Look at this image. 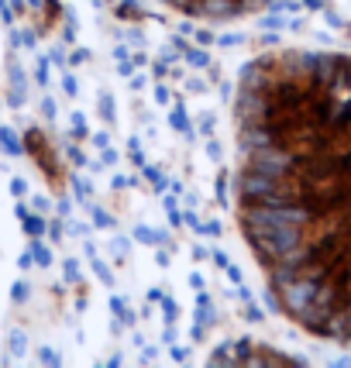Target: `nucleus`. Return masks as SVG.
I'll list each match as a JSON object with an SVG mask.
<instances>
[{
  "label": "nucleus",
  "instance_id": "nucleus-2",
  "mask_svg": "<svg viewBox=\"0 0 351 368\" xmlns=\"http://www.w3.org/2000/svg\"><path fill=\"white\" fill-rule=\"evenodd\" d=\"M166 7H173L186 18H203V21H238L258 14L265 7H273L275 0H158Z\"/></svg>",
  "mask_w": 351,
  "mask_h": 368
},
{
  "label": "nucleus",
  "instance_id": "nucleus-1",
  "mask_svg": "<svg viewBox=\"0 0 351 368\" xmlns=\"http://www.w3.org/2000/svg\"><path fill=\"white\" fill-rule=\"evenodd\" d=\"M238 220L275 307L351 348V58L283 48L234 103Z\"/></svg>",
  "mask_w": 351,
  "mask_h": 368
}]
</instances>
